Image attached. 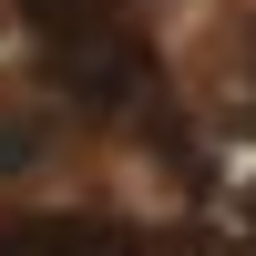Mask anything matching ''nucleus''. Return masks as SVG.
Listing matches in <instances>:
<instances>
[{"label": "nucleus", "mask_w": 256, "mask_h": 256, "mask_svg": "<svg viewBox=\"0 0 256 256\" xmlns=\"http://www.w3.org/2000/svg\"><path fill=\"white\" fill-rule=\"evenodd\" d=\"M31 31L52 52V72L72 82L92 113H144L154 102V52L113 0H31Z\"/></svg>", "instance_id": "obj_1"}, {"label": "nucleus", "mask_w": 256, "mask_h": 256, "mask_svg": "<svg viewBox=\"0 0 256 256\" xmlns=\"http://www.w3.org/2000/svg\"><path fill=\"white\" fill-rule=\"evenodd\" d=\"M0 256H144V236L113 216H20L0 226Z\"/></svg>", "instance_id": "obj_2"}]
</instances>
